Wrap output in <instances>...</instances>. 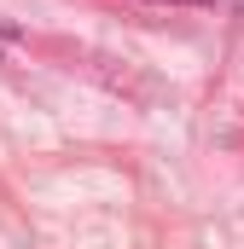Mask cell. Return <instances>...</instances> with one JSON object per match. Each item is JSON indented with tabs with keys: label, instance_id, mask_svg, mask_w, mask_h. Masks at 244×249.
Wrapping results in <instances>:
<instances>
[{
	"label": "cell",
	"instance_id": "6da1fadb",
	"mask_svg": "<svg viewBox=\"0 0 244 249\" xmlns=\"http://www.w3.org/2000/svg\"><path fill=\"white\" fill-rule=\"evenodd\" d=\"M157 6H244V0H157Z\"/></svg>",
	"mask_w": 244,
	"mask_h": 249
}]
</instances>
